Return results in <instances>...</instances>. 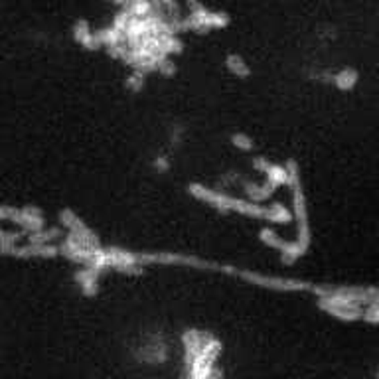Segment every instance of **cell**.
<instances>
[{
    "label": "cell",
    "mask_w": 379,
    "mask_h": 379,
    "mask_svg": "<svg viewBox=\"0 0 379 379\" xmlns=\"http://www.w3.org/2000/svg\"><path fill=\"white\" fill-rule=\"evenodd\" d=\"M184 346V379H223V369L217 360L223 352V344L214 332L188 328L182 334Z\"/></svg>",
    "instance_id": "obj_1"
},
{
    "label": "cell",
    "mask_w": 379,
    "mask_h": 379,
    "mask_svg": "<svg viewBox=\"0 0 379 379\" xmlns=\"http://www.w3.org/2000/svg\"><path fill=\"white\" fill-rule=\"evenodd\" d=\"M188 194L192 198L200 200V202L207 203L212 207H216L217 212L221 214H241L245 217H251V219H265L269 221V207L263 205V203H253L245 198H235L230 196L225 192H219L216 188H207L200 182H192L188 184Z\"/></svg>",
    "instance_id": "obj_2"
},
{
    "label": "cell",
    "mask_w": 379,
    "mask_h": 379,
    "mask_svg": "<svg viewBox=\"0 0 379 379\" xmlns=\"http://www.w3.org/2000/svg\"><path fill=\"white\" fill-rule=\"evenodd\" d=\"M286 170V186L290 188L293 194V219L297 221V247L306 253L311 247V225H308V207H306V196L300 184V170H298L297 160H286L283 164Z\"/></svg>",
    "instance_id": "obj_3"
},
{
    "label": "cell",
    "mask_w": 379,
    "mask_h": 379,
    "mask_svg": "<svg viewBox=\"0 0 379 379\" xmlns=\"http://www.w3.org/2000/svg\"><path fill=\"white\" fill-rule=\"evenodd\" d=\"M221 272L237 277L245 283L255 284L261 288H269V290H277V293H311L312 283L300 281V279H284V277H271V275H261L251 269H237L231 265H221Z\"/></svg>",
    "instance_id": "obj_4"
},
{
    "label": "cell",
    "mask_w": 379,
    "mask_h": 379,
    "mask_svg": "<svg viewBox=\"0 0 379 379\" xmlns=\"http://www.w3.org/2000/svg\"><path fill=\"white\" fill-rule=\"evenodd\" d=\"M231 24V16L228 12H216L210 10L202 4L192 6V10L186 18H172L170 26L174 28V32L180 34L184 30L190 32H198V34H207L210 30H223Z\"/></svg>",
    "instance_id": "obj_5"
},
{
    "label": "cell",
    "mask_w": 379,
    "mask_h": 379,
    "mask_svg": "<svg viewBox=\"0 0 379 379\" xmlns=\"http://www.w3.org/2000/svg\"><path fill=\"white\" fill-rule=\"evenodd\" d=\"M259 239H261V243H265L267 247L279 251L281 253V261H283L284 265H295L298 259L304 255L295 241H284L283 237L275 230H271V228H263V230L259 231Z\"/></svg>",
    "instance_id": "obj_6"
},
{
    "label": "cell",
    "mask_w": 379,
    "mask_h": 379,
    "mask_svg": "<svg viewBox=\"0 0 379 379\" xmlns=\"http://www.w3.org/2000/svg\"><path fill=\"white\" fill-rule=\"evenodd\" d=\"M8 221H14L22 233H36V231L44 230V214L40 207L36 205H24V207H14L12 216Z\"/></svg>",
    "instance_id": "obj_7"
},
{
    "label": "cell",
    "mask_w": 379,
    "mask_h": 379,
    "mask_svg": "<svg viewBox=\"0 0 379 379\" xmlns=\"http://www.w3.org/2000/svg\"><path fill=\"white\" fill-rule=\"evenodd\" d=\"M136 358L142 364H150V366H160L166 364L168 360V344L164 342L163 336H150L142 342V346L138 348Z\"/></svg>",
    "instance_id": "obj_8"
},
{
    "label": "cell",
    "mask_w": 379,
    "mask_h": 379,
    "mask_svg": "<svg viewBox=\"0 0 379 379\" xmlns=\"http://www.w3.org/2000/svg\"><path fill=\"white\" fill-rule=\"evenodd\" d=\"M59 223H62V225L66 228V231L71 233V235L82 237V239H85V241H89V243L93 245H101L99 237L95 235V231L89 230L75 212H71V210H62V212H59Z\"/></svg>",
    "instance_id": "obj_9"
},
{
    "label": "cell",
    "mask_w": 379,
    "mask_h": 379,
    "mask_svg": "<svg viewBox=\"0 0 379 379\" xmlns=\"http://www.w3.org/2000/svg\"><path fill=\"white\" fill-rule=\"evenodd\" d=\"M71 36H73V41H75L77 46H82L83 50H87V52L101 50L99 41H97V38H95L93 28H91V24H89V20H85V18H80V20H75V22H73Z\"/></svg>",
    "instance_id": "obj_10"
},
{
    "label": "cell",
    "mask_w": 379,
    "mask_h": 379,
    "mask_svg": "<svg viewBox=\"0 0 379 379\" xmlns=\"http://www.w3.org/2000/svg\"><path fill=\"white\" fill-rule=\"evenodd\" d=\"M75 283L80 286L85 297H95L99 293V281H101V272L95 271L91 267H85L83 265L82 269H77L75 275H73Z\"/></svg>",
    "instance_id": "obj_11"
},
{
    "label": "cell",
    "mask_w": 379,
    "mask_h": 379,
    "mask_svg": "<svg viewBox=\"0 0 379 379\" xmlns=\"http://www.w3.org/2000/svg\"><path fill=\"white\" fill-rule=\"evenodd\" d=\"M358 82H360L358 69L344 68L336 71V73H330V82L328 83H332L340 91H352L353 87L358 85Z\"/></svg>",
    "instance_id": "obj_12"
},
{
    "label": "cell",
    "mask_w": 379,
    "mask_h": 379,
    "mask_svg": "<svg viewBox=\"0 0 379 379\" xmlns=\"http://www.w3.org/2000/svg\"><path fill=\"white\" fill-rule=\"evenodd\" d=\"M245 190V200L253 203H263L267 202L275 194V188H272L269 182H263V184H251V182H243Z\"/></svg>",
    "instance_id": "obj_13"
},
{
    "label": "cell",
    "mask_w": 379,
    "mask_h": 379,
    "mask_svg": "<svg viewBox=\"0 0 379 379\" xmlns=\"http://www.w3.org/2000/svg\"><path fill=\"white\" fill-rule=\"evenodd\" d=\"M95 38L99 41V46L105 48V50H111V48H117V46L124 44V34H122L121 30H117V28L113 26L97 30L95 32Z\"/></svg>",
    "instance_id": "obj_14"
},
{
    "label": "cell",
    "mask_w": 379,
    "mask_h": 379,
    "mask_svg": "<svg viewBox=\"0 0 379 379\" xmlns=\"http://www.w3.org/2000/svg\"><path fill=\"white\" fill-rule=\"evenodd\" d=\"M225 69L230 71L231 75H235L237 80H247L249 75H251V68H249V64L245 62L243 55L235 54V52H230V54L225 55Z\"/></svg>",
    "instance_id": "obj_15"
},
{
    "label": "cell",
    "mask_w": 379,
    "mask_h": 379,
    "mask_svg": "<svg viewBox=\"0 0 379 379\" xmlns=\"http://www.w3.org/2000/svg\"><path fill=\"white\" fill-rule=\"evenodd\" d=\"M66 233L62 228H44V230L36 231V233H30L28 235V243L32 245H55V241L59 239L62 241V237H64Z\"/></svg>",
    "instance_id": "obj_16"
},
{
    "label": "cell",
    "mask_w": 379,
    "mask_h": 379,
    "mask_svg": "<svg viewBox=\"0 0 379 379\" xmlns=\"http://www.w3.org/2000/svg\"><path fill=\"white\" fill-rule=\"evenodd\" d=\"M320 311L330 314L332 318H336L340 322H358L362 320V311H352V308H340V306H326V304H318Z\"/></svg>",
    "instance_id": "obj_17"
},
{
    "label": "cell",
    "mask_w": 379,
    "mask_h": 379,
    "mask_svg": "<svg viewBox=\"0 0 379 379\" xmlns=\"http://www.w3.org/2000/svg\"><path fill=\"white\" fill-rule=\"evenodd\" d=\"M265 174V182H269L272 188H281V186H286V170H284L283 164H272L269 163L263 170Z\"/></svg>",
    "instance_id": "obj_18"
},
{
    "label": "cell",
    "mask_w": 379,
    "mask_h": 379,
    "mask_svg": "<svg viewBox=\"0 0 379 379\" xmlns=\"http://www.w3.org/2000/svg\"><path fill=\"white\" fill-rule=\"evenodd\" d=\"M269 207V221L272 223H288V221H293V212L283 205V203L275 202L271 205H267Z\"/></svg>",
    "instance_id": "obj_19"
},
{
    "label": "cell",
    "mask_w": 379,
    "mask_h": 379,
    "mask_svg": "<svg viewBox=\"0 0 379 379\" xmlns=\"http://www.w3.org/2000/svg\"><path fill=\"white\" fill-rule=\"evenodd\" d=\"M145 85H147V75L140 73V71H131V75H129L127 82H124V87H127L129 91H133V93L142 91Z\"/></svg>",
    "instance_id": "obj_20"
},
{
    "label": "cell",
    "mask_w": 379,
    "mask_h": 379,
    "mask_svg": "<svg viewBox=\"0 0 379 379\" xmlns=\"http://www.w3.org/2000/svg\"><path fill=\"white\" fill-rule=\"evenodd\" d=\"M231 145L237 150H243V152H251V150L255 149L253 138L249 135H245V133H233L231 135Z\"/></svg>",
    "instance_id": "obj_21"
},
{
    "label": "cell",
    "mask_w": 379,
    "mask_h": 379,
    "mask_svg": "<svg viewBox=\"0 0 379 379\" xmlns=\"http://www.w3.org/2000/svg\"><path fill=\"white\" fill-rule=\"evenodd\" d=\"M362 320L367 324H378L379 322V302H369L362 308Z\"/></svg>",
    "instance_id": "obj_22"
},
{
    "label": "cell",
    "mask_w": 379,
    "mask_h": 379,
    "mask_svg": "<svg viewBox=\"0 0 379 379\" xmlns=\"http://www.w3.org/2000/svg\"><path fill=\"white\" fill-rule=\"evenodd\" d=\"M170 166H172V163H170V158H168V154H156L154 156V160H152V168L154 170H158V172H168L170 170Z\"/></svg>",
    "instance_id": "obj_23"
},
{
    "label": "cell",
    "mask_w": 379,
    "mask_h": 379,
    "mask_svg": "<svg viewBox=\"0 0 379 379\" xmlns=\"http://www.w3.org/2000/svg\"><path fill=\"white\" fill-rule=\"evenodd\" d=\"M156 71H158L160 75H164V77H170V75H176L178 68H176V64H174L170 57H166V59H163V62H160V66H158V69H156Z\"/></svg>",
    "instance_id": "obj_24"
},
{
    "label": "cell",
    "mask_w": 379,
    "mask_h": 379,
    "mask_svg": "<svg viewBox=\"0 0 379 379\" xmlns=\"http://www.w3.org/2000/svg\"><path fill=\"white\" fill-rule=\"evenodd\" d=\"M131 18H133V16L127 12L124 8H122L121 12L117 14L115 18H113V24H111V26L117 28V30H121L122 34H124V28H127V24H129V20H131Z\"/></svg>",
    "instance_id": "obj_25"
},
{
    "label": "cell",
    "mask_w": 379,
    "mask_h": 379,
    "mask_svg": "<svg viewBox=\"0 0 379 379\" xmlns=\"http://www.w3.org/2000/svg\"><path fill=\"white\" fill-rule=\"evenodd\" d=\"M182 135H184V129H182V127H172V129H170V142H172V147H174V145H180V142H182Z\"/></svg>",
    "instance_id": "obj_26"
},
{
    "label": "cell",
    "mask_w": 379,
    "mask_h": 379,
    "mask_svg": "<svg viewBox=\"0 0 379 379\" xmlns=\"http://www.w3.org/2000/svg\"><path fill=\"white\" fill-rule=\"evenodd\" d=\"M113 2H115V4H119V6H122V8H124L129 0H113Z\"/></svg>",
    "instance_id": "obj_27"
},
{
    "label": "cell",
    "mask_w": 379,
    "mask_h": 379,
    "mask_svg": "<svg viewBox=\"0 0 379 379\" xmlns=\"http://www.w3.org/2000/svg\"><path fill=\"white\" fill-rule=\"evenodd\" d=\"M192 2H196V0H192Z\"/></svg>",
    "instance_id": "obj_28"
}]
</instances>
